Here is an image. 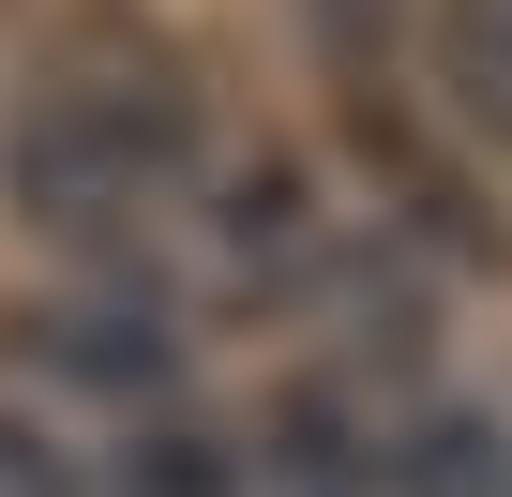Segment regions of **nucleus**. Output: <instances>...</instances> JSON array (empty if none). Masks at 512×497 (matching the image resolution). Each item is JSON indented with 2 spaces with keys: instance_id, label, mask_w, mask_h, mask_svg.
<instances>
[{
  "instance_id": "f257e3e1",
  "label": "nucleus",
  "mask_w": 512,
  "mask_h": 497,
  "mask_svg": "<svg viewBox=\"0 0 512 497\" xmlns=\"http://www.w3.org/2000/svg\"><path fill=\"white\" fill-rule=\"evenodd\" d=\"M196 181V91L151 31L121 16H76L31 76V106L0 121V196H16V226L46 241H136L151 211H181Z\"/></svg>"
},
{
  "instance_id": "f03ea898",
  "label": "nucleus",
  "mask_w": 512,
  "mask_h": 497,
  "mask_svg": "<svg viewBox=\"0 0 512 497\" xmlns=\"http://www.w3.org/2000/svg\"><path fill=\"white\" fill-rule=\"evenodd\" d=\"M437 91H452V121L467 136H497L512 151V0H437Z\"/></svg>"
},
{
  "instance_id": "7ed1b4c3",
  "label": "nucleus",
  "mask_w": 512,
  "mask_h": 497,
  "mask_svg": "<svg viewBox=\"0 0 512 497\" xmlns=\"http://www.w3.org/2000/svg\"><path fill=\"white\" fill-rule=\"evenodd\" d=\"M0 497H106V482H91V452L46 407H0Z\"/></svg>"
}]
</instances>
